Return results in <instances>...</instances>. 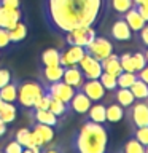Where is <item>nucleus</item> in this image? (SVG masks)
<instances>
[{
  "mask_svg": "<svg viewBox=\"0 0 148 153\" xmlns=\"http://www.w3.org/2000/svg\"><path fill=\"white\" fill-rule=\"evenodd\" d=\"M107 0H43V16L51 32L64 37L78 27H94Z\"/></svg>",
  "mask_w": 148,
  "mask_h": 153,
  "instance_id": "obj_1",
  "label": "nucleus"
},
{
  "mask_svg": "<svg viewBox=\"0 0 148 153\" xmlns=\"http://www.w3.org/2000/svg\"><path fill=\"white\" fill-rule=\"evenodd\" d=\"M108 134L105 124L86 120L72 137V148L75 153H107Z\"/></svg>",
  "mask_w": 148,
  "mask_h": 153,
  "instance_id": "obj_2",
  "label": "nucleus"
},
{
  "mask_svg": "<svg viewBox=\"0 0 148 153\" xmlns=\"http://www.w3.org/2000/svg\"><path fill=\"white\" fill-rule=\"evenodd\" d=\"M43 85L40 81L29 80V81H19L18 85V97L16 102L24 108H32L33 102L37 100L38 96L43 94Z\"/></svg>",
  "mask_w": 148,
  "mask_h": 153,
  "instance_id": "obj_3",
  "label": "nucleus"
},
{
  "mask_svg": "<svg viewBox=\"0 0 148 153\" xmlns=\"http://www.w3.org/2000/svg\"><path fill=\"white\" fill-rule=\"evenodd\" d=\"M84 50L88 54H91L92 57H95L97 61H102L105 59L107 56H110L112 53H115V46L110 38L107 37H100V35H95L94 40L89 43V45L84 46Z\"/></svg>",
  "mask_w": 148,
  "mask_h": 153,
  "instance_id": "obj_4",
  "label": "nucleus"
},
{
  "mask_svg": "<svg viewBox=\"0 0 148 153\" xmlns=\"http://www.w3.org/2000/svg\"><path fill=\"white\" fill-rule=\"evenodd\" d=\"M97 35L94 27H78L73 30L67 32L64 35V40L67 45H76V46H86L94 40V37Z\"/></svg>",
  "mask_w": 148,
  "mask_h": 153,
  "instance_id": "obj_5",
  "label": "nucleus"
},
{
  "mask_svg": "<svg viewBox=\"0 0 148 153\" xmlns=\"http://www.w3.org/2000/svg\"><path fill=\"white\" fill-rule=\"evenodd\" d=\"M129 112V123L134 128L148 126V99L143 100H134L131 107H127Z\"/></svg>",
  "mask_w": 148,
  "mask_h": 153,
  "instance_id": "obj_6",
  "label": "nucleus"
},
{
  "mask_svg": "<svg viewBox=\"0 0 148 153\" xmlns=\"http://www.w3.org/2000/svg\"><path fill=\"white\" fill-rule=\"evenodd\" d=\"M86 54V50L83 46L76 45H67L64 50H59V64L62 67H72L78 65L81 57Z\"/></svg>",
  "mask_w": 148,
  "mask_h": 153,
  "instance_id": "obj_7",
  "label": "nucleus"
},
{
  "mask_svg": "<svg viewBox=\"0 0 148 153\" xmlns=\"http://www.w3.org/2000/svg\"><path fill=\"white\" fill-rule=\"evenodd\" d=\"M43 89H45L51 97H56V99H59V100H62V102H65V104L72 99V96H73L75 91H76V89L72 88V86H69L67 83H64L62 80L54 81V83L43 85Z\"/></svg>",
  "mask_w": 148,
  "mask_h": 153,
  "instance_id": "obj_8",
  "label": "nucleus"
},
{
  "mask_svg": "<svg viewBox=\"0 0 148 153\" xmlns=\"http://www.w3.org/2000/svg\"><path fill=\"white\" fill-rule=\"evenodd\" d=\"M80 70L83 72L86 80H97L100 74H102V65H100V61H97L95 57H92L91 54H86L81 57V61L78 62Z\"/></svg>",
  "mask_w": 148,
  "mask_h": 153,
  "instance_id": "obj_9",
  "label": "nucleus"
},
{
  "mask_svg": "<svg viewBox=\"0 0 148 153\" xmlns=\"http://www.w3.org/2000/svg\"><path fill=\"white\" fill-rule=\"evenodd\" d=\"M110 37H112L115 42H129V40H132L134 32L126 24V21H124L121 16H118L113 21L112 27H110Z\"/></svg>",
  "mask_w": 148,
  "mask_h": 153,
  "instance_id": "obj_10",
  "label": "nucleus"
},
{
  "mask_svg": "<svg viewBox=\"0 0 148 153\" xmlns=\"http://www.w3.org/2000/svg\"><path fill=\"white\" fill-rule=\"evenodd\" d=\"M91 100L88 96H86L81 89H76L75 94L72 96V99L67 102V107H69V112H73V113H78V115H86V112L89 110Z\"/></svg>",
  "mask_w": 148,
  "mask_h": 153,
  "instance_id": "obj_11",
  "label": "nucleus"
},
{
  "mask_svg": "<svg viewBox=\"0 0 148 153\" xmlns=\"http://www.w3.org/2000/svg\"><path fill=\"white\" fill-rule=\"evenodd\" d=\"M80 89L83 91L92 102H100V100H104L105 96H107V91H105L102 83L99 81V78L97 80H84V83Z\"/></svg>",
  "mask_w": 148,
  "mask_h": 153,
  "instance_id": "obj_12",
  "label": "nucleus"
},
{
  "mask_svg": "<svg viewBox=\"0 0 148 153\" xmlns=\"http://www.w3.org/2000/svg\"><path fill=\"white\" fill-rule=\"evenodd\" d=\"M84 75L80 70L78 65H72V67H64V75H62V81L72 86L73 89H80L84 83Z\"/></svg>",
  "mask_w": 148,
  "mask_h": 153,
  "instance_id": "obj_13",
  "label": "nucleus"
},
{
  "mask_svg": "<svg viewBox=\"0 0 148 153\" xmlns=\"http://www.w3.org/2000/svg\"><path fill=\"white\" fill-rule=\"evenodd\" d=\"M22 19V10H10L0 7V27L2 29H13Z\"/></svg>",
  "mask_w": 148,
  "mask_h": 153,
  "instance_id": "obj_14",
  "label": "nucleus"
},
{
  "mask_svg": "<svg viewBox=\"0 0 148 153\" xmlns=\"http://www.w3.org/2000/svg\"><path fill=\"white\" fill-rule=\"evenodd\" d=\"M64 75V67L62 65H41L40 67V83L48 85L54 81L62 80Z\"/></svg>",
  "mask_w": 148,
  "mask_h": 153,
  "instance_id": "obj_15",
  "label": "nucleus"
},
{
  "mask_svg": "<svg viewBox=\"0 0 148 153\" xmlns=\"http://www.w3.org/2000/svg\"><path fill=\"white\" fill-rule=\"evenodd\" d=\"M29 112H30V118H32V121H37V123L48 124V126H51V128H59V126H61V121H59V118H57L54 113H51L50 110L29 108Z\"/></svg>",
  "mask_w": 148,
  "mask_h": 153,
  "instance_id": "obj_16",
  "label": "nucleus"
},
{
  "mask_svg": "<svg viewBox=\"0 0 148 153\" xmlns=\"http://www.w3.org/2000/svg\"><path fill=\"white\" fill-rule=\"evenodd\" d=\"M105 104V117H107L108 123H119L121 120H124V108L119 105L113 97H108L107 102L104 100Z\"/></svg>",
  "mask_w": 148,
  "mask_h": 153,
  "instance_id": "obj_17",
  "label": "nucleus"
},
{
  "mask_svg": "<svg viewBox=\"0 0 148 153\" xmlns=\"http://www.w3.org/2000/svg\"><path fill=\"white\" fill-rule=\"evenodd\" d=\"M118 16H121L124 21H126V24L129 27H131V30L132 32H138V30H142V27L145 26V19H143L140 14H138V11L135 10V7H132L131 10H127L126 13H123V14H118Z\"/></svg>",
  "mask_w": 148,
  "mask_h": 153,
  "instance_id": "obj_18",
  "label": "nucleus"
},
{
  "mask_svg": "<svg viewBox=\"0 0 148 153\" xmlns=\"http://www.w3.org/2000/svg\"><path fill=\"white\" fill-rule=\"evenodd\" d=\"M29 128H30V131H32L33 134H37V136L41 139V142L45 143V145H46V143H51L53 139H54V128L48 126V124L33 121Z\"/></svg>",
  "mask_w": 148,
  "mask_h": 153,
  "instance_id": "obj_19",
  "label": "nucleus"
},
{
  "mask_svg": "<svg viewBox=\"0 0 148 153\" xmlns=\"http://www.w3.org/2000/svg\"><path fill=\"white\" fill-rule=\"evenodd\" d=\"M100 65H102V70L107 72V74H112L115 76H118L123 72L121 64H119V56H116L115 53H112L110 56H107L105 59L100 61Z\"/></svg>",
  "mask_w": 148,
  "mask_h": 153,
  "instance_id": "obj_20",
  "label": "nucleus"
},
{
  "mask_svg": "<svg viewBox=\"0 0 148 153\" xmlns=\"http://www.w3.org/2000/svg\"><path fill=\"white\" fill-rule=\"evenodd\" d=\"M88 115V120L94 123H100V124H105L107 123V117H105V104L100 100V102H95V104H91L89 110L86 112Z\"/></svg>",
  "mask_w": 148,
  "mask_h": 153,
  "instance_id": "obj_21",
  "label": "nucleus"
},
{
  "mask_svg": "<svg viewBox=\"0 0 148 153\" xmlns=\"http://www.w3.org/2000/svg\"><path fill=\"white\" fill-rule=\"evenodd\" d=\"M18 85H19V80L11 78V81H8L5 86L0 88V97H2L3 102H11V104L16 102V97H18Z\"/></svg>",
  "mask_w": 148,
  "mask_h": 153,
  "instance_id": "obj_22",
  "label": "nucleus"
},
{
  "mask_svg": "<svg viewBox=\"0 0 148 153\" xmlns=\"http://www.w3.org/2000/svg\"><path fill=\"white\" fill-rule=\"evenodd\" d=\"M8 35H10L11 45H19V43H22L27 38V24L21 19L13 29L8 30Z\"/></svg>",
  "mask_w": 148,
  "mask_h": 153,
  "instance_id": "obj_23",
  "label": "nucleus"
},
{
  "mask_svg": "<svg viewBox=\"0 0 148 153\" xmlns=\"http://www.w3.org/2000/svg\"><path fill=\"white\" fill-rule=\"evenodd\" d=\"M112 97L116 100V102L121 105L123 108L131 107V105L134 104V100H135L129 88H116V89L113 91V96H112Z\"/></svg>",
  "mask_w": 148,
  "mask_h": 153,
  "instance_id": "obj_24",
  "label": "nucleus"
},
{
  "mask_svg": "<svg viewBox=\"0 0 148 153\" xmlns=\"http://www.w3.org/2000/svg\"><path fill=\"white\" fill-rule=\"evenodd\" d=\"M16 117H18L16 105L11 102H3L2 107H0V120L5 124H11L13 121H16Z\"/></svg>",
  "mask_w": 148,
  "mask_h": 153,
  "instance_id": "obj_25",
  "label": "nucleus"
},
{
  "mask_svg": "<svg viewBox=\"0 0 148 153\" xmlns=\"http://www.w3.org/2000/svg\"><path fill=\"white\" fill-rule=\"evenodd\" d=\"M40 65H61L59 64V50L57 48H46L41 51Z\"/></svg>",
  "mask_w": 148,
  "mask_h": 153,
  "instance_id": "obj_26",
  "label": "nucleus"
},
{
  "mask_svg": "<svg viewBox=\"0 0 148 153\" xmlns=\"http://www.w3.org/2000/svg\"><path fill=\"white\" fill-rule=\"evenodd\" d=\"M131 93L134 96V99L135 100H145L148 99V85L145 83V81H142L140 78L137 76V80L132 83L131 88Z\"/></svg>",
  "mask_w": 148,
  "mask_h": 153,
  "instance_id": "obj_27",
  "label": "nucleus"
},
{
  "mask_svg": "<svg viewBox=\"0 0 148 153\" xmlns=\"http://www.w3.org/2000/svg\"><path fill=\"white\" fill-rule=\"evenodd\" d=\"M14 140L19 142L24 148L37 147L35 143H33V140H32V131H30V128H21V129H18L16 139H14Z\"/></svg>",
  "mask_w": 148,
  "mask_h": 153,
  "instance_id": "obj_28",
  "label": "nucleus"
},
{
  "mask_svg": "<svg viewBox=\"0 0 148 153\" xmlns=\"http://www.w3.org/2000/svg\"><path fill=\"white\" fill-rule=\"evenodd\" d=\"M48 110H50L51 113H54L57 118H62V117H65L67 112H69V107H67V104L62 102V100L56 99V97H51L50 108H48Z\"/></svg>",
  "mask_w": 148,
  "mask_h": 153,
  "instance_id": "obj_29",
  "label": "nucleus"
},
{
  "mask_svg": "<svg viewBox=\"0 0 148 153\" xmlns=\"http://www.w3.org/2000/svg\"><path fill=\"white\" fill-rule=\"evenodd\" d=\"M108 7L116 14H123L134 7L132 0H108Z\"/></svg>",
  "mask_w": 148,
  "mask_h": 153,
  "instance_id": "obj_30",
  "label": "nucleus"
},
{
  "mask_svg": "<svg viewBox=\"0 0 148 153\" xmlns=\"http://www.w3.org/2000/svg\"><path fill=\"white\" fill-rule=\"evenodd\" d=\"M137 80V74L134 72H121L118 76H116V83H118V88H131L132 83Z\"/></svg>",
  "mask_w": 148,
  "mask_h": 153,
  "instance_id": "obj_31",
  "label": "nucleus"
},
{
  "mask_svg": "<svg viewBox=\"0 0 148 153\" xmlns=\"http://www.w3.org/2000/svg\"><path fill=\"white\" fill-rule=\"evenodd\" d=\"M99 81L102 83V86L105 88V91H110V93H113V91L118 88L116 76L112 75V74H107V72H102V74H100Z\"/></svg>",
  "mask_w": 148,
  "mask_h": 153,
  "instance_id": "obj_32",
  "label": "nucleus"
},
{
  "mask_svg": "<svg viewBox=\"0 0 148 153\" xmlns=\"http://www.w3.org/2000/svg\"><path fill=\"white\" fill-rule=\"evenodd\" d=\"M132 137L138 140L143 147L148 145V126H140V128H134Z\"/></svg>",
  "mask_w": 148,
  "mask_h": 153,
  "instance_id": "obj_33",
  "label": "nucleus"
},
{
  "mask_svg": "<svg viewBox=\"0 0 148 153\" xmlns=\"http://www.w3.org/2000/svg\"><path fill=\"white\" fill-rule=\"evenodd\" d=\"M131 57H132V62H134V69H135V74L138 70H142L148 62L145 59V54L142 51H132L131 53Z\"/></svg>",
  "mask_w": 148,
  "mask_h": 153,
  "instance_id": "obj_34",
  "label": "nucleus"
},
{
  "mask_svg": "<svg viewBox=\"0 0 148 153\" xmlns=\"http://www.w3.org/2000/svg\"><path fill=\"white\" fill-rule=\"evenodd\" d=\"M50 100H51V96L46 93V91H43L41 96H38L37 100L33 102V107L32 108H38V110H48L50 108Z\"/></svg>",
  "mask_w": 148,
  "mask_h": 153,
  "instance_id": "obj_35",
  "label": "nucleus"
},
{
  "mask_svg": "<svg viewBox=\"0 0 148 153\" xmlns=\"http://www.w3.org/2000/svg\"><path fill=\"white\" fill-rule=\"evenodd\" d=\"M119 64H121V69L124 72H134L135 74V69H134V62L131 57V53H124V54L119 56Z\"/></svg>",
  "mask_w": 148,
  "mask_h": 153,
  "instance_id": "obj_36",
  "label": "nucleus"
},
{
  "mask_svg": "<svg viewBox=\"0 0 148 153\" xmlns=\"http://www.w3.org/2000/svg\"><path fill=\"white\" fill-rule=\"evenodd\" d=\"M22 150H24V147L21 145V143L16 142V140H11V142L7 143V147L3 148V153H22Z\"/></svg>",
  "mask_w": 148,
  "mask_h": 153,
  "instance_id": "obj_37",
  "label": "nucleus"
},
{
  "mask_svg": "<svg viewBox=\"0 0 148 153\" xmlns=\"http://www.w3.org/2000/svg\"><path fill=\"white\" fill-rule=\"evenodd\" d=\"M11 46V42H10V35L7 29L0 27V50H7V48Z\"/></svg>",
  "mask_w": 148,
  "mask_h": 153,
  "instance_id": "obj_38",
  "label": "nucleus"
},
{
  "mask_svg": "<svg viewBox=\"0 0 148 153\" xmlns=\"http://www.w3.org/2000/svg\"><path fill=\"white\" fill-rule=\"evenodd\" d=\"M0 7L10 10H19L21 8V0H0Z\"/></svg>",
  "mask_w": 148,
  "mask_h": 153,
  "instance_id": "obj_39",
  "label": "nucleus"
},
{
  "mask_svg": "<svg viewBox=\"0 0 148 153\" xmlns=\"http://www.w3.org/2000/svg\"><path fill=\"white\" fill-rule=\"evenodd\" d=\"M40 153H64V148H62L61 145H57V143H54V145L46 143L45 147H41Z\"/></svg>",
  "mask_w": 148,
  "mask_h": 153,
  "instance_id": "obj_40",
  "label": "nucleus"
},
{
  "mask_svg": "<svg viewBox=\"0 0 148 153\" xmlns=\"http://www.w3.org/2000/svg\"><path fill=\"white\" fill-rule=\"evenodd\" d=\"M137 33H138V40H140V43L147 48L148 46V22L142 27V30H138Z\"/></svg>",
  "mask_w": 148,
  "mask_h": 153,
  "instance_id": "obj_41",
  "label": "nucleus"
},
{
  "mask_svg": "<svg viewBox=\"0 0 148 153\" xmlns=\"http://www.w3.org/2000/svg\"><path fill=\"white\" fill-rule=\"evenodd\" d=\"M11 72H10L8 69H0V88L2 86H5L8 83V81H11Z\"/></svg>",
  "mask_w": 148,
  "mask_h": 153,
  "instance_id": "obj_42",
  "label": "nucleus"
},
{
  "mask_svg": "<svg viewBox=\"0 0 148 153\" xmlns=\"http://www.w3.org/2000/svg\"><path fill=\"white\" fill-rule=\"evenodd\" d=\"M134 7L138 11V14L145 19V22H148V3L147 5H134Z\"/></svg>",
  "mask_w": 148,
  "mask_h": 153,
  "instance_id": "obj_43",
  "label": "nucleus"
},
{
  "mask_svg": "<svg viewBox=\"0 0 148 153\" xmlns=\"http://www.w3.org/2000/svg\"><path fill=\"white\" fill-rule=\"evenodd\" d=\"M137 76H138V78H140L142 81H145V83L148 85V64L143 67L142 70H138V72H137Z\"/></svg>",
  "mask_w": 148,
  "mask_h": 153,
  "instance_id": "obj_44",
  "label": "nucleus"
},
{
  "mask_svg": "<svg viewBox=\"0 0 148 153\" xmlns=\"http://www.w3.org/2000/svg\"><path fill=\"white\" fill-rule=\"evenodd\" d=\"M5 134H7V124L0 120V137H3Z\"/></svg>",
  "mask_w": 148,
  "mask_h": 153,
  "instance_id": "obj_45",
  "label": "nucleus"
},
{
  "mask_svg": "<svg viewBox=\"0 0 148 153\" xmlns=\"http://www.w3.org/2000/svg\"><path fill=\"white\" fill-rule=\"evenodd\" d=\"M134 5H147L148 3V0H132Z\"/></svg>",
  "mask_w": 148,
  "mask_h": 153,
  "instance_id": "obj_46",
  "label": "nucleus"
},
{
  "mask_svg": "<svg viewBox=\"0 0 148 153\" xmlns=\"http://www.w3.org/2000/svg\"><path fill=\"white\" fill-rule=\"evenodd\" d=\"M143 54H145V59H147V62H148V46L145 48V51H143Z\"/></svg>",
  "mask_w": 148,
  "mask_h": 153,
  "instance_id": "obj_47",
  "label": "nucleus"
},
{
  "mask_svg": "<svg viewBox=\"0 0 148 153\" xmlns=\"http://www.w3.org/2000/svg\"><path fill=\"white\" fill-rule=\"evenodd\" d=\"M145 153H148V145H145Z\"/></svg>",
  "mask_w": 148,
  "mask_h": 153,
  "instance_id": "obj_48",
  "label": "nucleus"
},
{
  "mask_svg": "<svg viewBox=\"0 0 148 153\" xmlns=\"http://www.w3.org/2000/svg\"><path fill=\"white\" fill-rule=\"evenodd\" d=\"M2 104H3V100H2V97H0V107H2Z\"/></svg>",
  "mask_w": 148,
  "mask_h": 153,
  "instance_id": "obj_49",
  "label": "nucleus"
},
{
  "mask_svg": "<svg viewBox=\"0 0 148 153\" xmlns=\"http://www.w3.org/2000/svg\"><path fill=\"white\" fill-rule=\"evenodd\" d=\"M0 59H2V50H0Z\"/></svg>",
  "mask_w": 148,
  "mask_h": 153,
  "instance_id": "obj_50",
  "label": "nucleus"
},
{
  "mask_svg": "<svg viewBox=\"0 0 148 153\" xmlns=\"http://www.w3.org/2000/svg\"><path fill=\"white\" fill-rule=\"evenodd\" d=\"M0 153H3V152H0Z\"/></svg>",
  "mask_w": 148,
  "mask_h": 153,
  "instance_id": "obj_51",
  "label": "nucleus"
}]
</instances>
